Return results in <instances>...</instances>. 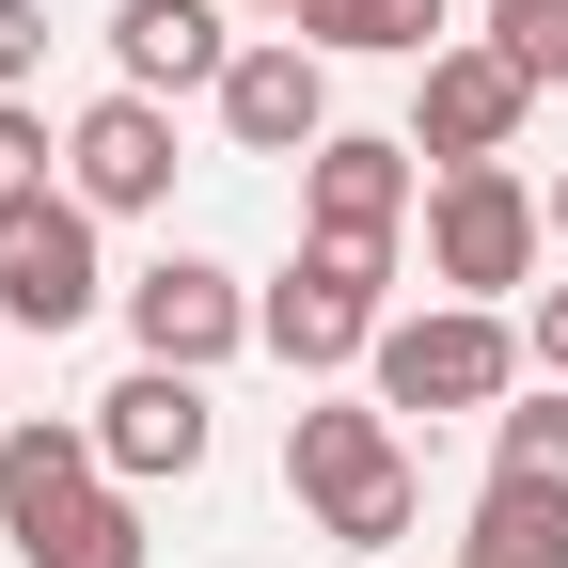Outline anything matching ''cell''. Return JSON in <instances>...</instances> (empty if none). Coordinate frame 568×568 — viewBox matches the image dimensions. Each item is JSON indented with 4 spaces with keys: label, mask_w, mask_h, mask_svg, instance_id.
Instances as JSON below:
<instances>
[{
    "label": "cell",
    "mask_w": 568,
    "mask_h": 568,
    "mask_svg": "<svg viewBox=\"0 0 568 568\" xmlns=\"http://www.w3.org/2000/svg\"><path fill=\"white\" fill-rule=\"evenodd\" d=\"M0 537L17 568H142V489L95 458V426H0Z\"/></svg>",
    "instance_id": "cell-1"
},
{
    "label": "cell",
    "mask_w": 568,
    "mask_h": 568,
    "mask_svg": "<svg viewBox=\"0 0 568 568\" xmlns=\"http://www.w3.org/2000/svg\"><path fill=\"white\" fill-rule=\"evenodd\" d=\"M284 489H301V506L364 552V568H379V552L410 537V506H426L410 458H395V410H379V395H364V410H347V395H332V410H284Z\"/></svg>",
    "instance_id": "cell-2"
},
{
    "label": "cell",
    "mask_w": 568,
    "mask_h": 568,
    "mask_svg": "<svg viewBox=\"0 0 568 568\" xmlns=\"http://www.w3.org/2000/svg\"><path fill=\"white\" fill-rule=\"evenodd\" d=\"M379 332H395V253H347V237H301L284 253V284H253V347L268 364H379Z\"/></svg>",
    "instance_id": "cell-3"
},
{
    "label": "cell",
    "mask_w": 568,
    "mask_h": 568,
    "mask_svg": "<svg viewBox=\"0 0 568 568\" xmlns=\"http://www.w3.org/2000/svg\"><path fill=\"white\" fill-rule=\"evenodd\" d=\"M521 364H537V347L506 332V301H426V316L379 332L364 379H379V410H506Z\"/></svg>",
    "instance_id": "cell-4"
},
{
    "label": "cell",
    "mask_w": 568,
    "mask_h": 568,
    "mask_svg": "<svg viewBox=\"0 0 568 568\" xmlns=\"http://www.w3.org/2000/svg\"><path fill=\"white\" fill-rule=\"evenodd\" d=\"M537 237H552V205H537L506 159L426 174V284H443V301H506V284L537 268Z\"/></svg>",
    "instance_id": "cell-5"
},
{
    "label": "cell",
    "mask_w": 568,
    "mask_h": 568,
    "mask_svg": "<svg viewBox=\"0 0 568 568\" xmlns=\"http://www.w3.org/2000/svg\"><path fill=\"white\" fill-rule=\"evenodd\" d=\"M95 301H126V284L95 268V205L80 190H17V205H0V332H80Z\"/></svg>",
    "instance_id": "cell-6"
},
{
    "label": "cell",
    "mask_w": 568,
    "mask_h": 568,
    "mask_svg": "<svg viewBox=\"0 0 568 568\" xmlns=\"http://www.w3.org/2000/svg\"><path fill=\"white\" fill-rule=\"evenodd\" d=\"M426 222V159L379 126H332L316 159H301V237H347V253H395Z\"/></svg>",
    "instance_id": "cell-7"
},
{
    "label": "cell",
    "mask_w": 568,
    "mask_h": 568,
    "mask_svg": "<svg viewBox=\"0 0 568 568\" xmlns=\"http://www.w3.org/2000/svg\"><path fill=\"white\" fill-rule=\"evenodd\" d=\"M126 347L142 364H237L253 347V284L222 268V253H159V268H126Z\"/></svg>",
    "instance_id": "cell-8"
},
{
    "label": "cell",
    "mask_w": 568,
    "mask_h": 568,
    "mask_svg": "<svg viewBox=\"0 0 568 568\" xmlns=\"http://www.w3.org/2000/svg\"><path fill=\"white\" fill-rule=\"evenodd\" d=\"M205 443H222V410H205V379H190V364H126V379L95 395V458H111L126 489L205 474Z\"/></svg>",
    "instance_id": "cell-9"
},
{
    "label": "cell",
    "mask_w": 568,
    "mask_h": 568,
    "mask_svg": "<svg viewBox=\"0 0 568 568\" xmlns=\"http://www.w3.org/2000/svg\"><path fill=\"white\" fill-rule=\"evenodd\" d=\"M521 111H537V80H521V63L506 48H426V95H410V159H506V142H521Z\"/></svg>",
    "instance_id": "cell-10"
},
{
    "label": "cell",
    "mask_w": 568,
    "mask_h": 568,
    "mask_svg": "<svg viewBox=\"0 0 568 568\" xmlns=\"http://www.w3.org/2000/svg\"><path fill=\"white\" fill-rule=\"evenodd\" d=\"M63 190H80L95 222H142V205H174V111L111 80L80 126H63Z\"/></svg>",
    "instance_id": "cell-11"
},
{
    "label": "cell",
    "mask_w": 568,
    "mask_h": 568,
    "mask_svg": "<svg viewBox=\"0 0 568 568\" xmlns=\"http://www.w3.org/2000/svg\"><path fill=\"white\" fill-rule=\"evenodd\" d=\"M222 142H237V159H316V142H332V63L301 32L237 48L222 63Z\"/></svg>",
    "instance_id": "cell-12"
},
{
    "label": "cell",
    "mask_w": 568,
    "mask_h": 568,
    "mask_svg": "<svg viewBox=\"0 0 568 568\" xmlns=\"http://www.w3.org/2000/svg\"><path fill=\"white\" fill-rule=\"evenodd\" d=\"M222 63H237L222 0H111V80L126 95H222Z\"/></svg>",
    "instance_id": "cell-13"
},
{
    "label": "cell",
    "mask_w": 568,
    "mask_h": 568,
    "mask_svg": "<svg viewBox=\"0 0 568 568\" xmlns=\"http://www.w3.org/2000/svg\"><path fill=\"white\" fill-rule=\"evenodd\" d=\"M284 32H301L316 63H426V48H458L443 0H301Z\"/></svg>",
    "instance_id": "cell-14"
},
{
    "label": "cell",
    "mask_w": 568,
    "mask_h": 568,
    "mask_svg": "<svg viewBox=\"0 0 568 568\" xmlns=\"http://www.w3.org/2000/svg\"><path fill=\"white\" fill-rule=\"evenodd\" d=\"M489 489H552L568 506V379H537V395L489 410Z\"/></svg>",
    "instance_id": "cell-15"
},
{
    "label": "cell",
    "mask_w": 568,
    "mask_h": 568,
    "mask_svg": "<svg viewBox=\"0 0 568 568\" xmlns=\"http://www.w3.org/2000/svg\"><path fill=\"white\" fill-rule=\"evenodd\" d=\"M458 568H568V506H552V489H474Z\"/></svg>",
    "instance_id": "cell-16"
},
{
    "label": "cell",
    "mask_w": 568,
    "mask_h": 568,
    "mask_svg": "<svg viewBox=\"0 0 568 568\" xmlns=\"http://www.w3.org/2000/svg\"><path fill=\"white\" fill-rule=\"evenodd\" d=\"M474 32H489V48H506V63H521V80H537V95L568 80V0H489V17H474Z\"/></svg>",
    "instance_id": "cell-17"
},
{
    "label": "cell",
    "mask_w": 568,
    "mask_h": 568,
    "mask_svg": "<svg viewBox=\"0 0 568 568\" xmlns=\"http://www.w3.org/2000/svg\"><path fill=\"white\" fill-rule=\"evenodd\" d=\"M17 190H48V111L0 95V205H17Z\"/></svg>",
    "instance_id": "cell-18"
},
{
    "label": "cell",
    "mask_w": 568,
    "mask_h": 568,
    "mask_svg": "<svg viewBox=\"0 0 568 568\" xmlns=\"http://www.w3.org/2000/svg\"><path fill=\"white\" fill-rule=\"evenodd\" d=\"M32 63H48V0H0V95H32Z\"/></svg>",
    "instance_id": "cell-19"
},
{
    "label": "cell",
    "mask_w": 568,
    "mask_h": 568,
    "mask_svg": "<svg viewBox=\"0 0 568 568\" xmlns=\"http://www.w3.org/2000/svg\"><path fill=\"white\" fill-rule=\"evenodd\" d=\"M521 347H537V379H568V284H537V316H521Z\"/></svg>",
    "instance_id": "cell-20"
},
{
    "label": "cell",
    "mask_w": 568,
    "mask_h": 568,
    "mask_svg": "<svg viewBox=\"0 0 568 568\" xmlns=\"http://www.w3.org/2000/svg\"><path fill=\"white\" fill-rule=\"evenodd\" d=\"M222 17H301V0H222Z\"/></svg>",
    "instance_id": "cell-21"
},
{
    "label": "cell",
    "mask_w": 568,
    "mask_h": 568,
    "mask_svg": "<svg viewBox=\"0 0 568 568\" xmlns=\"http://www.w3.org/2000/svg\"><path fill=\"white\" fill-rule=\"evenodd\" d=\"M552 237H568V159H552Z\"/></svg>",
    "instance_id": "cell-22"
},
{
    "label": "cell",
    "mask_w": 568,
    "mask_h": 568,
    "mask_svg": "<svg viewBox=\"0 0 568 568\" xmlns=\"http://www.w3.org/2000/svg\"><path fill=\"white\" fill-rule=\"evenodd\" d=\"M0 568H17V537H0Z\"/></svg>",
    "instance_id": "cell-23"
},
{
    "label": "cell",
    "mask_w": 568,
    "mask_h": 568,
    "mask_svg": "<svg viewBox=\"0 0 568 568\" xmlns=\"http://www.w3.org/2000/svg\"><path fill=\"white\" fill-rule=\"evenodd\" d=\"M0 426H17V410H0Z\"/></svg>",
    "instance_id": "cell-24"
}]
</instances>
